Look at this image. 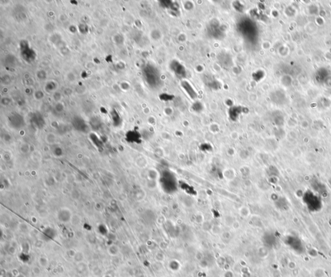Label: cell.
I'll use <instances>...</instances> for the list:
<instances>
[{"label": "cell", "mask_w": 331, "mask_h": 277, "mask_svg": "<svg viewBox=\"0 0 331 277\" xmlns=\"http://www.w3.org/2000/svg\"><path fill=\"white\" fill-rule=\"evenodd\" d=\"M218 60L219 62V64H220L221 66H223L224 68H228L229 67H231L232 65V60L230 56L228 54H227L225 53V59L224 57L223 53H219L218 56Z\"/></svg>", "instance_id": "3957f363"}, {"label": "cell", "mask_w": 331, "mask_h": 277, "mask_svg": "<svg viewBox=\"0 0 331 277\" xmlns=\"http://www.w3.org/2000/svg\"><path fill=\"white\" fill-rule=\"evenodd\" d=\"M182 87L183 88H185V89L186 91V92L188 93V94L190 95L192 98H195L196 96V93L195 92L194 90H193L192 88V86L190 85V84H188V82H182Z\"/></svg>", "instance_id": "5b68a950"}, {"label": "cell", "mask_w": 331, "mask_h": 277, "mask_svg": "<svg viewBox=\"0 0 331 277\" xmlns=\"http://www.w3.org/2000/svg\"><path fill=\"white\" fill-rule=\"evenodd\" d=\"M172 68L176 74L180 77H183L185 75V68L177 62H173L172 64Z\"/></svg>", "instance_id": "277c9868"}, {"label": "cell", "mask_w": 331, "mask_h": 277, "mask_svg": "<svg viewBox=\"0 0 331 277\" xmlns=\"http://www.w3.org/2000/svg\"><path fill=\"white\" fill-rule=\"evenodd\" d=\"M39 264L42 267H45L48 264V260L45 258V257H41V258H39Z\"/></svg>", "instance_id": "8992f818"}, {"label": "cell", "mask_w": 331, "mask_h": 277, "mask_svg": "<svg viewBox=\"0 0 331 277\" xmlns=\"http://www.w3.org/2000/svg\"><path fill=\"white\" fill-rule=\"evenodd\" d=\"M304 201L309 209H317L321 205V199L314 192L307 191L304 196Z\"/></svg>", "instance_id": "7a4b0ae2"}, {"label": "cell", "mask_w": 331, "mask_h": 277, "mask_svg": "<svg viewBox=\"0 0 331 277\" xmlns=\"http://www.w3.org/2000/svg\"><path fill=\"white\" fill-rule=\"evenodd\" d=\"M144 75L146 78V82L149 86L152 87H157L160 82L159 74L155 68L152 65H148L144 69Z\"/></svg>", "instance_id": "6da1fadb"}]
</instances>
